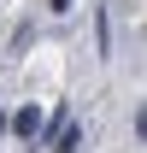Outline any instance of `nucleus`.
Returning <instances> with one entry per match:
<instances>
[{
  "label": "nucleus",
  "instance_id": "1",
  "mask_svg": "<svg viewBox=\"0 0 147 153\" xmlns=\"http://www.w3.org/2000/svg\"><path fill=\"white\" fill-rule=\"evenodd\" d=\"M6 130L18 135V141H41V106H18V112L6 118Z\"/></svg>",
  "mask_w": 147,
  "mask_h": 153
},
{
  "label": "nucleus",
  "instance_id": "2",
  "mask_svg": "<svg viewBox=\"0 0 147 153\" xmlns=\"http://www.w3.org/2000/svg\"><path fill=\"white\" fill-rule=\"evenodd\" d=\"M76 147H82V130H76V124H71V130H65V135H59V141H53V153H76Z\"/></svg>",
  "mask_w": 147,
  "mask_h": 153
},
{
  "label": "nucleus",
  "instance_id": "4",
  "mask_svg": "<svg viewBox=\"0 0 147 153\" xmlns=\"http://www.w3.org/2000/svg\"><path fill=\"white\" fill-rule=\"evenodd\" d=\"M135 130H141V135H147V106H141V112H135Z\"/></svg>",
  "mask_w": 147,
  "mask_h": 153
},
{
  "label": "nucleus",
  "instance_id": "3",
  "mask_svg": "<svg viewBox=\"0 0 147 153\" xmlns=\"http://www.w3.org/2000/svg\"><path fill=\"white\" fill-rule=\"evenodd\" d=\"M47 12H71V0H47Z\"/></svg>",
  "mask_w": 147,
  "mask_h": 153
},
{
  "label": "nucleus",
  "instance_id": "5",
  "mask_svg": "<svg viewBox=\"0 0 147 153\" xmlns=\"http://www.w3.org/2000/svg\"><path fill=\"white\" fill-rule=\"evenodd\" d=\"M0 135H6V118H0Z\"/></svg>",
  "mask_w": 147,
  "mask_h": 153
}]
</instances>
